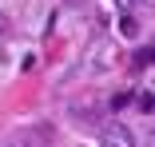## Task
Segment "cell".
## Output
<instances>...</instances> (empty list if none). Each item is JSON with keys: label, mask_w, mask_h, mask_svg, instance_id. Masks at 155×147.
Returning <instances> with one entry per match:
<instances>
[{"label": "cell", "mask_w": 155, "mask_h": 147, "mask_svg": "<svg viewBox=\"0 0 155 147\" xmlns=\"http://www.w3.org/2000/svg\"><path fill=\"white\" fill-rule=\"evenodd\" d=\"M135 64H139V68H147V64H151V48H147V44L139 48V56H135Z\"/></svg>", "instance_id": "cell-3"}, {"label": "cell", "mask_w": 155, "mask_h": 147, "mask_svg": "<svg viewBox=\"0 0 155 147\" xmlns=\"http://www.w3.org/2000/svg\"><path fill=\"white\" fill-rule=\"evenodd\" d=\"M131 4H135V0H119V8H131Z\"/></svg>", "instance_id": "cell-4"}, {"label": "cell", "mask_w": 155, "mask_h": 147, "mask_svg": "<svg viewBox=\"0 0 155 147\" xmlns=\"http://www.w3.org/2000/svg\"><path fill=\"white\" fill-rule=\"evenodd\" d=\"M119 32H123V36H135L139 28H135V20H131V16H123V24H119Z\"/></svg>", "instance_id": "cell-2"}, {"label": "cell", "mask_w": 155, "mask_h": 147, "mask_svg": "<svg viewBox=\"0 0 155 147\" xmlns=\"http://www.w3.org/2000/svg\"><path fill=\"white\" fill-rule=\"evenodd\" d=\"M0 32H4V16H0Z\"/></svg>", "instance_id": "cell-5"}, {"label": "cell", "mask_w": 155, "mask_h": 147, "mask_svg": "<svg viewBox=\"0 0 155 147\" xmlns=\"http://www.w3.org/2000/svg\"><path fill=\"white\" fill-rule=\"evenodd\" d=\"M100 147H135V135L123 123H104L100 127Z\"/></svg>", "instance_id": "cell-1"}]
</instances>
